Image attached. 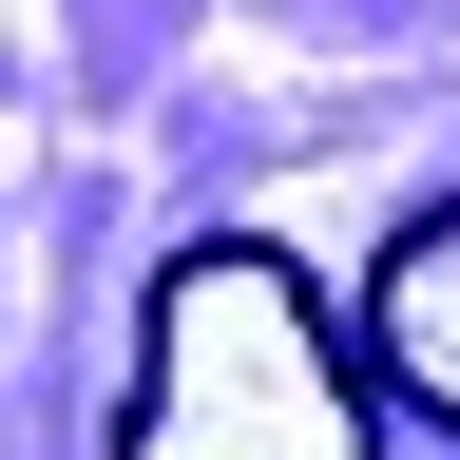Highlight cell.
Returning <instances> with one entry per match:
<instances>
[{
	"label": "cell",
	"instance_id": "obj_1",
	"mask_svg": "<svg viewBox=\"0 0 460 460\" xmlns=\"http://www.w3.org/2000/svg\"><path fill=\"white\" fill-rule=\"evenodd\" d=\"M115 460H365V365H345V307L307 288V250L211 230L154 269Z\"/></svg>",
	"mask_w": 460,
	"mask_h": 460
},
{
	"label": "cell",
	"instance_id": "obj_2",
	"mask_svg": "<svg viewBox=\"0 0 460 460\" xmlns=\"http://www.w3.org/2000/svg\"><path fill=\"white\" fill-rule=\"evenodd\" d=\"M365 365L460 422V192H441L422 230H384V269H365Z\"/></svg>",
	"mask_w": 460,
	"mask_h": 460
}]
</instances>
